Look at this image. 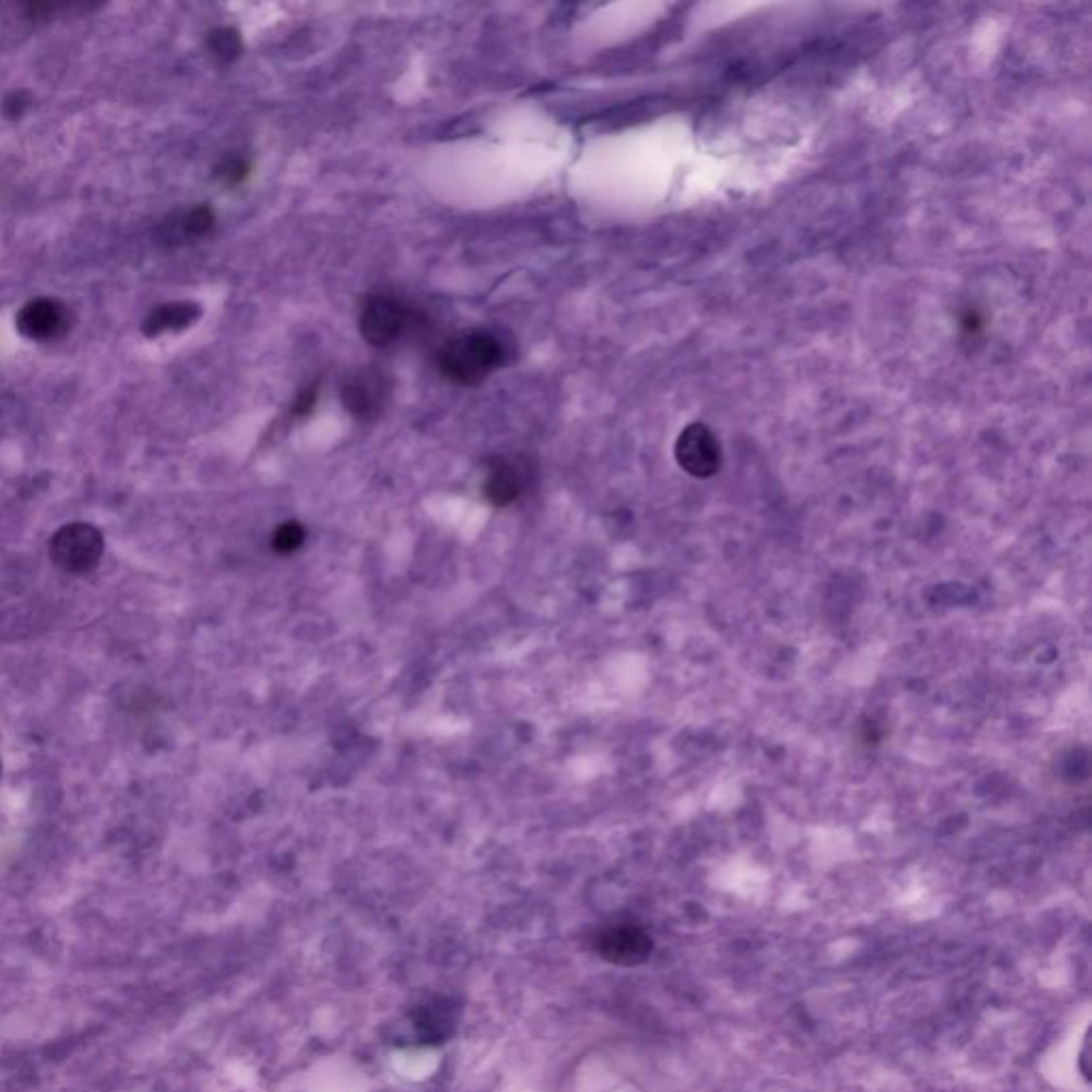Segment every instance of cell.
<instances>
[{"instance_id":"cell-1","label":"cell","mask_w":1092,"mask_h":1092,"mask_svg":"<svg viewBox=\"0 0 1092 1092\" xmlns=\"http://www.w3.org/2000/svg\"><path fill=\"white\" fill-rule=\"evenodd\" d=\"M508 359V344L502 335L474 329L447 339L438 352V368L455 385L474 387L487 381Z\"/></svg>"},{"instance_id":"cell-2","label":"cell","mask_w":1092,"mask_h":1092,"mask_svg":"<svg viewBox=\"0 0 1092 1092\" xmlns=\"http://www.w3.org/2000/svg\"><path fill=\"white\" fill-rule=\"evenodd\" d=\"M105 538L90 523H69L61 528L50 543L54 565L71 576L92 574L103 559Z\"/></svg>"},{"instance_id":"cell-3","label":"cell","mask_w":1092,"mask_h":1092,"mask_svg":"<svg viewBox=\"0 0 1092 1092\" xmlns=\"http://www.w3.org/2000/svg\"><path fill=\"white\" fill-rule=\"evenodd\" d=\"M389 395V376L378 368H361L342 385V403L359 421L376 418L385 410Z\"/></svg>"},{"instance_id":"cell-4","label":"cell","mask_w":1092,"mask_h":1092,"mask_svg":"<svg viewBox=\"0 0 1092 1092\" xmlns=\"http://www.w3.org/2000/svg\"><path fill=\"white\" fill-rule=\"evenodd\" d=\"M675 460L690 476L710 478L721 468L719 440L703 423H692L677 438Z\"/></svg>"},{"instance_id":"cell-5","label":"cell","mask_w":1092,"mask_h":1092,"mask_svg":"<svg viewBox=\"0 0 1092 1092\" xmlns=\"http://www.w3.org/2000/svg\"><path fill=\"white\" fill-rule=\"evenodd\" d=\"M410 322V312L403 304L392 297L374 295L365 302L359 316V331L363 339L374 348H385L392 344Z\"/></svg>"},{"instance_id":"cell-6","label":"cell","mask_w":1092,"mask_h":1092,"mask_svg":"<svg viewBox=\"0 0 1092 1092\" xmlns=\"http://www.w3.org/2000/svg\"><path fill=\"white\" fill-rule=\"evenodd\" d=\"M460 1017H462V1003L453 997L440 995L423 1001L410 1015V1022L418 1041L436 1046L453 1037Z\"/></svg>"},{"instance_id":"cell-7","label":"cell","mask_w":1092,"mask_h":1092,"mask_svg":"<svg viewBox=\"0 0 1092 1092\" xmlns=\"http://www.w3.org/2000/svg\"><path fill=\"white\" fill-rule=\"evenodd\" d=\"M594 949L600 958L620 964V967H636L642 964L651 951L653 941L638 927H611L602 931L594 941Z\"/></svg>"},{"instance_id":"cell-8","label":"cell","mask_w":1092,"mask_h":1092,"mask_svg":"<svg viewBox=\"0 0 1092 1092\" xmlns=\"http://www.w3.org/2000/svg\"><path fill=\"white\" fill-rule=\"evenodd\" d=\"M15 322H17V329L24 337H28L32 342H50V339H56L63 333H67L71 320H69V310L65 304H61L56 299L41 297V299L26 304L17 314Z\"/></svg>"},{"instance_id":"cell-9","label":"cell","mask_w":1092,"mask_h":1092,"mask_svg":"<svg viewBox=\"0 0 1092 1092\" xmlns=\"http://www.w3.org/2000/svg\"><path fill=\"white\" fill-rule=\"evenodd\" d=\"M482 491L493 506H510L523 491V478L510 462L497 460L489 466Z\"/></svg>"},{"instance_id":"cell-10","label":"cell","mask_w":1092,"mask_h":1092,"mask_svg":"<svg viewBox=\"0 0 1092 1092\" xmlns=\"http://www.w3.org/2000/svg\"><path fill=\"white\" fill-rule=\"evenodd\" d=\"M199 306L195 304H167V306H158L152 312L148 314L146 322H144V333L155 337V335H160L164 331H177V329H184V327H190L197 318H199Z\"/></svg>"},{"instance_id":"cell-11","label":"cell","mask_w":1092,"mask_h":1092,"mask_svg":"<svg viewBox=\"0 0 1092 1092\" xmlns=\"http://www.w3.org/2000/svg\"><path fill=\"white\" fill-rule=\"evenodd\" d=\"M208 50H210V54L218 63L231 65V63H235L241 56L243 43H241V37H239V32L235 28L221 26V28H214L208 35Z\"/></svg>"},{"instance_id":"cell-12","label":"cell","mask_w":1092,"mask_h":1092,"mask_svg":"<svg viewBox=\"0 0 1092 1092\" xmlns=\"http://www.w3.org/2000/svg\"><path fill=\"white\" fill-rule=\"evenodd\" d=\"M214 225H216V214L210 208H205V205L192 208L175 221V237L199 239V237L210 234L214 229Z\"/></svg>"},{"instance_id":"cell-13","label":"cell","mask_w":1092,"mask_h":1092,"mask_svg":"<svg viewBox=\"0 0 1092 1092\" xmlns=\"http://www.w3.org/2000/svg\"><path fill=\"white\" fill-rule=\"evenodd\" d=\"M304 543H306V530L297 521H289V523L278 525L271 536V546L280 555H291V552L299 550Z\"/></svg>"},{"instance_id":"cell-14","label":"cell","mask_w":1092,"mask_h":1092,"mask_svg":"<svg viewBox=\"0 0 1092 1092\" xmlns=\"http://www.w3.org/2000/svg\"><path fill=\"white\" fill-rule=\"evenodd\" d=\"M216 177L221 184L225 186H239L245 182V177L250 175V162L243 157H237V155H229V157L223 158L216 169H214Z\"/></svg>"},{"instance_id":"cell-15","label":"cell","mask_w":1092,"mask_h":1092,"mask_svg":"<svg viewBox=\"0 0 1092 1092\" xmlns=\"http://www.w3.org/2000/svg\"><path fill=\"white\" fill-rule=\"evenodd\" d=\"M316 401H318V385L312 383V385H308L306 389H302L297 392V397H295V401H293V414H295V416H306V414H310L314 410V405H316Z\"/></svg>"},{"instance_id":"cell-16","label":"cell","mask_w":1092,"mask_h":1092,"mask_svg":"<svg viewBox=\"0 0 1092 1092\" xmlns=\"http://www.w3.org/2000/svg\"><path fill=\"white\" fill-rule=\"evenodd\" d=\"M28 105H30V101L26 98V94H24V92H13V94H9V96L4 98V103H2V111H4L11 120H15V118H19V116L24 114V109H26Z\"/></svg>"}]
</instances>
